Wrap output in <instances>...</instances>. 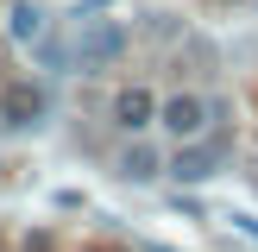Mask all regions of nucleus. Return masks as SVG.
<instances>
[{
    "label": "nucleus",
    "mask_w": 258,
    "mask_h": 252,
    "mask_svg": "<svg viewBox=\"0 0 258 252\" xmlns=\"http://www.w3.org/2000/svg\"><path fill=\"white\" fill-rule=\"evenodd\" d=\"M120 57H126V25H120V19H88V25H76L70 70L95 76V70H113Z\"/></svg>",
    "instance_id": "1"
},
{
    "label": "nucleus",
    "mask_w": 258,
    "mask_h": 252,
    "mask_svg": "<svg viewBox=\"0 0 258 252\" xmlns=\"http://www.w3.org/2000/svg\"><path fill=\"white\" fill-rule=\"evenodd\" d=\"M227 151H233L227 133H214V139H183L176 158H170V176H176V183H208V176L227 164Z\"/></svg>",
    "instance_id": "2"
},
{
    "label": "nucleus",
    "mask_w": 258,
    "mask_h": 252,
    "mask_svg": "<svg viewBox=\"0 0 258 252\" xmlns=\"http://www.w3.org/2000/svg\"><path fill=\"white\" fill-rule=\"evenodd\" d=\"M38 120H44V88H38V82H25V76H19V82L0 88V126L19 133V126H38Z\"/></svg>",
    "instance_id": "3"
},
{
    "label": "nucleus",
    "mask_w": 258,
    "mask_h": 252,
    "mask_svg": "<svg viewBox=\"0 0 258 252\" xmlns=\"http://www.w3.org/2000/svg\"><path fill=\"white\" fill-rule=\"evenodd\" d=\"M158 120L170 126L176 139H202V126H208L214 113H208V101H202V95H170V101H158Z\"/></svg>",
    "instance_id": "4"
},
{
    "label": "nucleus",
    "mask_w": 258,
    "mask_h": 252,
    "mask_svg": "<svg viewBox=\"0 0 258 252\" xmlns=\"http://www.w3.org/2000/svg\"><path fill=\"white\" fill-rule=\"evenodd\" d=\"M158 120V95L151 88H126L120 101H113V126H126V133H139V126Z\"/></svg>",
    "instance_id": "5"
},
{
    "label": "nucleus",
    "mask_w": 258,
    "mask_h": 252,
    "mask_svg": "<svg viewBox=\"0 0 258 252\" xmlns=\"http://www.w3.org/2000/svg\"><path fill=\"white\" fill-rule=\"evenodd\" d=\"M7 25H13L19 44H38V38H44V7H38V0H13V7H7Z\"/></svg>",
    "instance_id": "6"
},
{
    "label": "nucleus",
    "mask_w": 258,
    "mask_h": 252,
    "mask_svg": "<svg viewBox=\"0 0 258 252\" xmlns=\"http://www.w3.org/2000/svg\"><path fill=\"white\" fill-rule=\"evenodd\" d=\"M113 170H120L126 183H151V176H158L164 164H158V151H151V145H126V151H120V164H113Z\"/></svg>",
    "instance_id": "7"
},
{
    "label": "nucleus",
    "mask_w": 258,
    "mask_h": 252,
    "mask_svg": "<svg viewBox=\"0 0 258 252\" xmlns=\"http://www.w3.org/2000/svg\"><path fill=\"white\" fill-rule=\"evenodd\" d=\"M107 7H120V0H76V7H70V19H76V25H88L95 13H107Z\"/></svg>",
    "instance_id": "8"
},
{
    "label": "nucleus",
    "mask_w": 258,
    "mask_h": 252,
    "mask_svg": "<svg viewBox=\"0 0 258 252\" xmlns=\"http://www.w3.org/2000/svg\"><path fill=\"white\" fill-rule=\"evenodd\" d=\"M227 221H233V233H246L252 246H258V214H252V208H233V214H227Z\"/></svg>",
    "instance_id": "9"
}]
</instances>
